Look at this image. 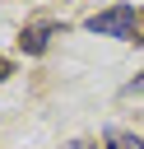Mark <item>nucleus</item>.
I'll list each match as a JSON object with an SVG mask.
<instances>
[{
    "instance_id": "obj_1",
    "label": "nucleus",
    "mask_w": 144,
    "mask_h": 149,
    "mask_svg": "<svg viewBox=\"0 0 144 149\" xmlns=\"http://www.w3.org/2000/svg\"><path fill=\"white\" fill-rule=\"evenodd\" d=\"M84 28H88V33H98V37H121V42H135V37H139V14H135V5H111V9L93 14Z\"/></svg>"
},
{
    "instance_id": "obj_2",
    "label": "nucleus",
    "mask_w": 144,
    "mask_h": 149,
    "mask_svg": "<svg viewBox=\"0 0 144 149\" xmlns=\"http://www.w3.org/2000/svg\"><path fill=\"white\" fill-rule=\"evenodd\" d=\"M51 37H56V23H33V28H23V37H19V47L37 56V51H46V42H51Z\"/></svg>"
},
{
    "instance_id": "obj_3",
    "label": "nucleus",
    "mask_w": 144,
    "mask_h": 149,
    "mask_svg": "<svg viewBox=\"0 0 144 149\" xmlns=\"http://www.w3.org/2000/svg\"><path fill=\"white\" fill-rule=\"evenodd\" d=\"M107 149H144V140L130 135V130H121V126H111L107 130Z\"/></svg>"
},
{
    "instance_id": "obj_4",
    "label": "nucleus",
    "mask_w": 144,
    "mask_h": 149,
    "mask_svg": "<svg viewBox=\"0 0 144 149\" xmlns=\"http://www.w3.org/2000/svg\"><path fill=\"white\" fill-rule=\"evenodd\" d=\"M125 93H144V74H135V79L125 84Z\"/></svg>"
},
{
    "instance_id": "obj_5",
    "label": "nucleus",
    "mask_w": 144,
    "mask_h": 149,
    "mask_svg": "<svg viewBox=\"0 0 144 149\" xmlns=\"http://www.w3.org/2000/svg\"><path fill=\"white\" fill-rule=\"evenodd\" d=\"M65 149H98V144H84V140H74V144H65Z\"/></svg>"
},
{
    "instance_id": "obj_6",
    "label": "nucleus",
    "mask_w": 144,
    "mask_h": 149,
    "mask_svg": "<svg viewBox=\"0 0 144 149\" xmlns=\"http://www.w3.org/2000/svg\"><path fill=\"white\" fill-rule=\"evenodd\" d=\"M9 70H14V65H9V61H0V79H9Z\"/></svg>"
}]
</instances>
